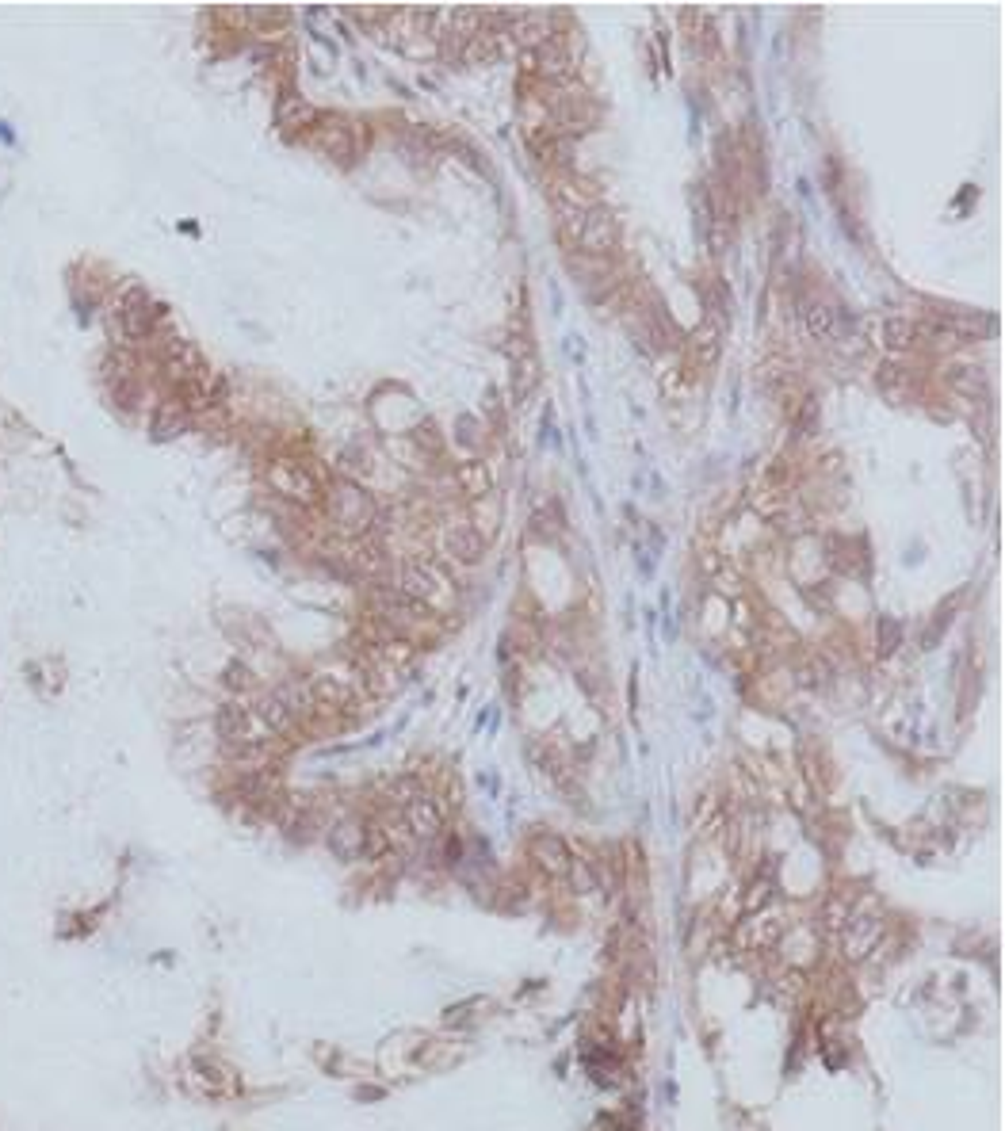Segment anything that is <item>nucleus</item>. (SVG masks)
<instances>
[{
	"instance_id": "f257e3e1",
	"label": "nucleus",
	"mask_w": 1005,
	"mask_h": 1131,
	"mask_svg": "<svg viewBox=\"0 0 1005 1131\" xmlns=\"http://www.w3.org/2000/svg\"><path fill=\"white\" fill-rule=\"evenodd\" d=\"M566 230L574 234V245L589 257H608L620 241V226H616V214L604 211L600 203H593L589 211H566Z\"/></svg>"
},
{
	"instance_id": "f03ea898",
	"label": "nucleus",
	"mask_w": 1005,
	"mask_h": 1131,
	"mask_svg": "<svg viewBox=\"0 0 1005 1131\" xmlns=\"http://www.w3.org/2000/svg\"><path fill=\"white\" fill-rule=\"evenodd\" d=\"M329 516H333V524H337L344 535H364L371 532V524H375V501H371V493H367L360 482L344 478V482H337L333 493H329Z\"/></svg>"
},
{
	"instance_id": "7ed1b4c3",
	"label": "nucleus",
	"mask_w": 1005,
	"mask_h": 1131,
	"mask_svg": "<svg viewBox=\"0 0 1005 1131\" xmlns=\"http://www.w3.org/2000/svg\"><path fill=\"white\" fill-rule=\"evenodd\" d=\"M409 604L417 608H428V604H440L444 600V574L432 566V562H406L398 570V585H394Z\"/></svg>"
},
{
	"instance_id": "20e7f679",
	"label": "nucleus",
	"mask_w": 1005,
	"mask_h": 1131,
	"mask_svg": "<svg viewBox=\"0 0 1005 1131\" xmlns=\"http://www.w3.org/2000/svg\"><path fill=\"white\" fill-rule=\"evenodd\" d=\"M933 325L941 329L944 337H956V341H986V337H994V329H998V321L990 318V314L960 310V306H956V310H941Z\"/></svg>"
},
{
	"instance_id": "39448f33",
	"label": "nucleus",
	"mask_w": 1005,
	"mask_h": 1131,
	"mask_svg": "<svg viewBox=\"0 0 1005 1131\" xmlns=\"http://www.w3.org/2000/svg\"><path fill=\"white\" fill-rule=\"evenodd\" d=\"M268 482H272L283 497H291L295 505H318V497H321L314 474L306 467H299V463H276V467L268 470Z\"/></svg>"
},
{
	"instance_id": "423d86ee",
	"label": "nucleus",
	"mask_w": 1005,
	"mask_h": 1131,
	"mask_svg": "<svg viewBox=\"0 0 1005 1131\" xmlns=\"http://www.w3.org/2000/svg\"><path fill=\"white\" fill-rule=\"evenodd\" d=\"M555 20V12H509V35L528 50H535L539 43L555 39V27H551Z\"/></svg>"
},
{
	"instance_id": "0eeeda50",
	"label": "nucleus",
	"mask_w": 1005,
	"mask_h": 1131,
	"mask_svg": "<svg viewBox=\"0 0 1005 1131\" xmlns=\"http://www.w3.org/2000/svg\"><path fill=\"white\" fill-rule=\"evenodd\" d=\"M444 551H448L455 562L474 566V562H482V555H486V539L474 532L471 524H451L448 532H444Z\"/></svg>"
},
{
	"instance_id": "6e6552de",
	"label": "nucleus",
	"mask_w": 1005,
	"mask_h": 1131,
	"mask_svg": "<svg viewBox=\"0 0 1005 1131\" xmlns=\"http://www.w3.org/2000/svg\"><path fill=\"white\" fill-rule=\"evenodd\" d=\"M879 344L891 348V352H914L921 344V329L910 318L891 314V318L879 321Z\"/></svg>"
},
{
	"instance_id": "1a4fd4ad",
	"label": "nucleus",
	"mask_w": 1005,
	"mask_h": 1131,
	"mask_svg": "<svg viewBox=\"0 0 1005 1131\" xmlns=\"http://www.w3.org/2000/svg\"><path fill=\"white\" fill-rule=\"evenodd\" d=\"M799 325H803V333L811 337V341L826 344L834 341V314H830V306L818 299H803L799 302Z\"/></svg>"
},
{
	"instance_id": "9d476101",
	"label": "nucleus",
	"mask_w": 1005,
	"mask_h": 1131,
	"mask_svg": "<svg viewBox=\"0 0 1005 1131\" xmlns=\"http://www.w3.org/2000/svg\"><path fill=\"white\" fill-rule=\"evenodd\" d=\"M276 119L283 127H310V123H318V111H314V104H306L302 96H283L276 107Z\"/></svg>"
},
{
	"instance_id": "9b49d317",
	"label": "nucleus",
	"mask_w": 1005,
	"mask_h": 1131,
	"mask_svg": "<svg viewBox=\"0 0 1005 1131\" xmlns=\"http://www.w3.org/2000/svg\"><path fill=\"white\" fill-rule=\"evenodd\" d=\"M535 386H539V367H535L532 356H520L516 367H513V398L516 402H524Z\"/></svg>"
},
{
	"instance_id": "f8f14e48",
	"label": "nucleus",
	"mask_w": 1005,
	"mask_h": 1131,
	"mask_svg": "<svg viewBox=\"0 0 1005 1131\" xmlns=\"http://www.w3.org/2000/svg\"><path fill=\"white\" fill-rule=\"evenodd\" d=\"M318 146L325 153H333V157H348V153H352V134H348V127H341V123H329V127L318 134Z\"/></svg>"
},
{
	"instance_id": "ddd939ff",
	"label": "nucleus",
	"mask_w": 1005,
	"mask_h": 1131,
	"mask_svg": "<svg viewBox=\"0 0 1005 1131\" xmlns=\"http://www.w3.org/2000/svg\"><path fill=\"white\" fill-rule=\"evenodd\" d=\"M876 631H879V654H895L899 642L906 639V631H902V623L895 616H879Z\"/></svg>"
},
{
	"instance_id": "4468645a",
	"label": "nucleus",
	"mask_w": 1005,
	"mask_h": 1131,
	"mask_svg": "<svg viewBox=\"0 0 1005 1131\" xmlns=\"http://www.w3.org/2000/svg\"><path fill=\"white\" fill-rule=\"evenodd\" d=\"M719 344H723V337L715 333V325H704L696 337H692V348H696V356H700V363H715L719 360Z\"/></svg>"
},
{
	"instance_id": "2eb2a0df",
	"label": "nucleus",
	"mask_w": 1005,
	"mask_h": 1131,
	"mask_svg": "<svg viewBox=\"0 0 1005 1131\" xmlns=\"http://www.w3.org/2000/svg\"><path fill=\"white\" fill-rule=\"evenodd\" d=\"M409 822H413V830L436 833V826H440V814H436V807H432L428 799H417V803H413V811H409Z\"/></svg>"
},
{
	"instance_id": "dca6fc26",
	"label": "nucleus",
	"mask_w": 1005,
	"mask_h": 1131,
	"mask_svg": "<svg viewBox=\"0 0 1005 1131\" xmlns=\"http://www.w3.org/2000/svg\"><path fill=\"white\" fill-rule=\"evenodd\" d=\"M952 383L960 386V390L971 386L979 398H986V379H983V371H979V367H956V371H952Z\"/></svg>"
},
{
	"instance_id": "f3484780",
	"label": "nucleus",
	"mask_w": 1005,
	"mask_h": 1131,
	"mask_svg": "<svg viewBox=\"0 0 1005 1131\" xmlns=\"http://www.w3.org/2000/svg\"><path fill=\"white\" fill-rule=\"evenodd\" d=\"M459 478H463V486L471 493H486L490 490V482H486V470L478 467V463H463L459 467Z\"/></svg>"
},
{
	"instance_id": "a211bd4d",
	"label": "nucleus",
	"mask_w": 1005,
	"mask_h": 1131,
	"mask_svg": "<svg viewBox=\"0 0 1005 1131\" xmlns=\"http://www.w3.org/2000/svg\"><path fill=\"white\" fill-rule=\"evenodd\" d=\"M814 428H818V402L807 398V402H803V413H799V421H795V432L807 440V436H814Z\"/></svg>"
},
{
	"instance_id": "6ab92c4d",
	"label": "nucleus",
	"mask_w": 1005,
	"mask_h": 1131,
	"mask_svg": "<svg viewBox=\"0 0 1005 1131\" xmlns=\"http://www.w3.org/2000/svg\"><path fill=\"white\" fill-rule=\"evenodd\" d=\"M459 440L474 444V417H459Z\"/></svg>"
}]
</instances>
